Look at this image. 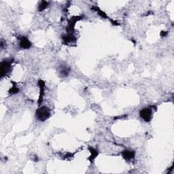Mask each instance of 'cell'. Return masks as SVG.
Returning a JSON list of instances; mask_svg holds the SVG:
<instances>
[{"label": "cell", "mask_w": 174, "mask_h": 174, "mask_svg": "<svg viewBox=\"0 0 174 174\" xmlns=\"http://www.w3.org/2000/svg\"><path fill=\"white\" fill-rule=\"evenodd\" d=\"M36 118L40 121H45L51 116V111L48 107L42 106L36 110Z\"/></svg>", "instance_id": "6da1fadb"}, {"label": "cell", "mask_w": 174, "mask_h": 174, "mask_svg": "<svg viewBox=\"0 0 174 174\" xmlns=\"http://www.w3.org/2000/svg\"><path fill=\"white\" fill-rule=\"evenodd\" d=\"M122 156L125 160L129 161L134 158L135 152L131 150H125L122 152Z\"/></svg>", "instance_id": "5b68a950"}, {"label": "cell", "mask_w": 174, "mask_h": 174, "mask_svg": "<svg viewBox=\"0 0 174 174\" xmlns=\"http://www.w3.org/2000/svg\"><path fill=\"white\" fill-rule=\"evenodd\" d=\"M140 114L144 121L150 122L152 118V111L149 107H146L140 111Z\"/></svg>", "instance_id": "7a4b0ae2"}, {"label": "cell", "mask_w": 174, "mask_h": 174, "mask_svg": "<svg viewBox=\"0 0 174 174\" xmlns=\"http://www.w3.org/2000/svg\"><path fill=\"white\" fill-rule=\"evenodd\" d=\"M63 40L66 43H71L76 40V38L72 34H68L63 37Z\"/></svg>", "instance_id": "8992f818"}, {"label": "cell", "mask_w": 174, "mask_h": 174, "mask_svg": "<svg viewBox=\"0 0 174 174\" xmlns=\"http://www.w3.org/2000/svg\"><path fill=\"white\" fill-rule=\"evenodd\" d=\"M89 150H90L91 154L90 159L91 161L94 160V159H95V157L98 155V151H97V150H95V148H93V147H90V148H89Z\"/></svg>", "instance_id": "52a82bcc"}, {"label": "cell", "mask_w": 174, "mask_h": 174, "mask_svg": "<svg viewBox=\"0 0 174 174\" xmlns=\"http://www.w3.org/2000/svg\"><path fill=\"white\" fill-rule=\"evenodd\" d=\"M32 46V43L25 37H22L20 42V47L22 49H29Z\"/></svg>", "instance_id": "277c9868"}, {"label": "cell", "mask_w": 174, "mask_h": 174, "mask_svg": "<svg viewBox=\"0 0 174 174\" xmlns=\"http://www.w3.org/2000/svg\"><path fill=\"white\" fill-rule=\"evenodd\" d=\"M48 6V2L46 1H42L39 4L38 6V10L40 12H42L43 10H44Z\"/></svg>", "instance_id": "ba28073f"}, {"label": "cell", "mask_w": 174, "mask_h": 174, "mask_svg": "<svg viewBox=\"0 0 174 174\" xmlns=\"http://www.w3.org/2000/svg\"><path fill=\"white\" fill-rule=\"evenodd\" d=\"M11 68V62L9 61H4L1 63V76L6 75L10 72Z\"/></svg>", "instance_id": "3957f363"}]
</instances>
